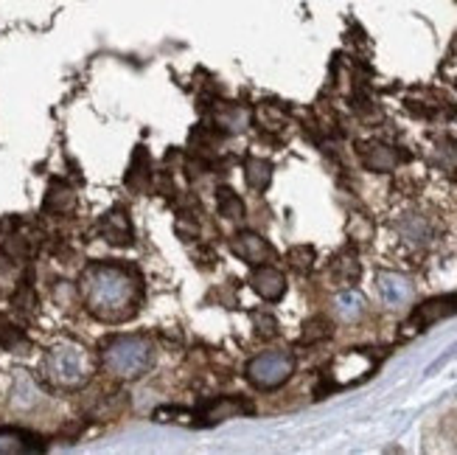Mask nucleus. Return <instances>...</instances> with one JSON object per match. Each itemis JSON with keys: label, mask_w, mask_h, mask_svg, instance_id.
I'll list each match as a JSON object with an SVG mask.
<instances>
[{"label": "nucleus", "mask_w": 457, "mask_h": 455, "mask_svg": "<svg viewBox=\"0 0 457 455\" xmlns=\"http://www.w3.org/2000/svg\"><path fill=\"white\" fill-rule=\"evenodd\" d=\"M230 248H233V253L238 256L242 262H247V265H270L272 259H275V250H272V245L264 240V236H258V233H253V231H242V233H236L233 236V242H230Z\"/></svg>", "instance_id": "nucleus-8"}, {"label": "nucleus", "mask_w": 457, "mask_h": 455, "mask_svg": "<svg viewBox=\"0 0 457 455\" xmlns=\"http://www.w3.org/2000/svg\"><path fill=\"white\" fill-rule=\"evenodd\" d=\"M376 287H379V295L387 307H404L412 299V284L402 273H379Z\"/></svg>", "instance_id": "nucleus-11"}, {"label": "nucleus", "mask_w": 457, "mask_h": 455, "mask_svg": "<svg viewBox=\"0 0 457 455\" xmlns=\"http://www.w3.org/2000/svg\"><path fill=\"white\" fill-rule=\"evenodd\" d=\"M245 181L250 189L264 191L272 181V164L264 161V157H247L245 161Z\"/></svg>", "instance_id": "nucleus-16"}, {"label": "nucleus", "mask_w": 457, "mask_h": 455, "mask_svg": "<svg viewBox=\"0 0 457 455\" xmlns=\"http://www.w3.org/2000/svg\"><path fill=\"white\" fill-rule=\"evenodd\" d=\"M402 233H404V240L412 245H427L429 236H432L424 216H407V220L402 223Z\"/></svg>", "instance_id": "nucleus-22"}, {"label": "nucleus", "mask_w": 457, "mask_h": 455, "mask_svg": "<svg viewBox=\"0 0 457 455\" xmlns=\"http://www.w3.org/2000/svg\"><path fill=\"white\" fill-rule=\"evenodd\" d=\"M373 368H376V360L370 358V354L348 351V354H343V358H337V363H334V374H331L334 385L331 388H345V385L360 383Z\"/></svg>", "instance_id": "nucleus-6"}, {"label": "nucleus", "mask_w": 457, "mask_h": 455, "mask_svg": "<svg viewBox=\"0 0 457 455\" xmlns=\"http://www.w3.org/2000/svg\"><path fill=\"white\" fill-rule=\"evenodd\" d=\"M102 233H104V240L112 245H132V225H129V216L124 211L107 214L104 223H102Z\"/></svg>", "instance_id": "nucleus-14"}, {"label": "nucleus", "mask_w": 457, "mask_h": 455, "mask_svg": "<svg viewBox=\"0 0 457 455\" xmlns=\"http://www.w3.org/2000/svg\"><path fill=\"white\" fill-rule=\"evenodd\" d=\"M362 312H365V299L356 290L348 287L337 295V315H340L343 321H356Z\"/></svg>", "instance_id": "nucleus-17"}, {"label": "nucleus", "mask_w": 457, "mask_h": 455, "mask_svg": "<svg viewBox=\"0 0 457 455\" xmlns=\"http://www.w3.org/2000/svg\"><path fill=\"white\" fill-rule=\"evenodd\" d=\"M253 321H255V329L262 338H275L278 334V321L272 318L270 312H262V315H253Z\"/></svg>", "instance_id": "nucleus-24"}, {"label": "nucleus", "mask_w": 457, "mask_h": 455, "mask_svg": "<svg viewBox=\"0 0 457 455\" xmlns=\"http://www.w3.org/2000/svg\"><path fill=\"white\" fill-rule=\"evenodd\" d=\"M247 124H250V110L230 105V102L216 105V110H213V127L216 130H222L228 135V132H242Z\"/></svg>", "instance_id": "nucleus-13"}, {"label": "nucleus", "mask_w": 457, "mask_h": 455, "mask_svg": "<svg viewBox=\"0 0 457 455\" xmlns=\"http://www.w3.org/2000/svg\"><path fill=\"white\" fill-rule=\"evenodd\" d=\"M245 374L258 391H275L295 374V358L289 351H262L247 363Z\"/></svg>", "instance_id": "nucleus-4"}, {"label": "nucleus", "mask_w": 457, "mask_h": 455, "mask_svg": "<svg viewBox=\"0 0 457 455\" xmlns=\"http://www.w3.org/2000/svg\"><path fill=\"white\" fill-rule=\"evenodd\" d=\"M46 377L56 388H79L90 377V360L82 346L59 343L46 358Z\"/></svg>", "instance_id": "nucleus-3"}, {"label": "nucleus", "mask_w": 457, "mask_h": 455, "mask_svg": "<svg viewBox=\"0 0 457 455\" xmlns=\"http://www.w3.org/2000/svg\"><path fill=\"white\" fill-rule=\"evenodd\" d=\"M331 273H334V279L340 284H345V287L360 282L362 267H360V259H356V253L351 248H345L343 253H337L334 262H331Z\"/></svg>", "instance_id": "nucleus-15"}, {"label": "nucleus", "mask_w": 457, "mask_h": 455, "mask_svg": "<svg viewBox=\"0 0 457 455\" xmlns=\"http://www.w3.org/2000/svg\"><path fill=\"white\" fill-rule=\"evenodd\" d=\"M216 208L225 220H245V203L238 200V194H233L228 186L216 189Z\"/></svg>", "instance_id": "nucleus-19"}, {"label": "nucleus", "mask_w": 457, "mask_h": 455, "mask_svg": "<svg viewBox=\"0 0 457 455\" xmlns=\"http://www.w3.org/2000/svg\"><path fill=\"white\" fill-rule=\"evenodd\" d=\"M152 360L154 349L144 334H115L102 346V366L118 380H141Z\"/></svg>", "instance_id": "nucleus-2"}, {"label": "nucleus", "mask_w": 457, "mask_h": 455, "mask_svg": "<svg viewBox=\"0 0 457 455\" xmlns=\"http://www.w3.org/2000/svg\"><path fill=\"white\" fill-rule=\"evenodd\" d=\"M457 315V292H449V295H435V299H427L424 304L415 307L412 318H410V326L415 329H429L435 324H441L446 318Z\"/></svg>", "instance_id": "nucleus-7"}, {"label": "nucleus", "mask_w": 457, "mask_h": 455, "mask_svg": "<svg viewBox=\"0 0 457 455\" xmlns=\"http://www.w3.org/2000/svg\"><path fill=\"white\" fill-rule=\"evenodd\" d=\"M287 262H289V267L297 270V273H309V270L314 267V262H317V250H314L312 245H295V248H289V253H287Z\"/></svg>", "instance_id": "nucleus-23"}, {"label": "nucleus", "mask_w": 457, "mask_h": 455, "mask_svg": "<svg viewBox=\"0 0 457 455\" xmlns=\"http://www.w3.org/2000/svg\"><path fill=\"white\" fill-rule=\"evenodd\" d=\"M331 338V321L323 318V315H317V318H309L303 324V334H301V343L303 346H312V343H320Z\"/></svg>", "instance_id": "nucleus-21"}, {"label": "nucleus", "mask_w": 457, "mask_h": 455, "mask_svg": "<svg viewBox=\"0 0 457 455\" xmlns=\"http://www.w3.org/2000/svg\"><path fill=\"white\" fill-rule=\"evenodd\" d=\"M253 405L242 397H213L208 402H203L196 410H191V425L194 427H213L222 425L228 419H238V417H250Z\"/></svg>", "instance_id": "nucleus-5"}, {"label": "nucleus", "mask_w": 457, "mask_h": 455, "mask_svg": "<svg viewBox=\"0 0 457 455\" xmlns=\"http://www.w3.org/2000/svg\"><path fill=\"white\" fill-rule=\"evenodd\" d=\"M82 290L87 309L96 318L110 324H121L132 318L137 312V301H141V279H137V273L112 262L93 265L85 273Z\"/></svg>", "instance_id": "nucleus-1"}, {"label": "nucleus", "mask_w": 457, "mask_h": 455, "mask_svg": "<svg viewBox=\"0 0 457 455\" xmlns=\"http://www.w3.org/2000/svg\"><path fill=\"white\" fill-rule=\"evenodd\" d=\"M149 181V155L144 147H137V152L132 155V166L127 172V186L135 189V191H141Z\"/></svg>", "instance_id": "nucleus-18"}, {"label": "nucleus", "mask_w": 457, "mask_h": 455, "mask_svg": "<svg viewBox=\"0 0 457 455\" xmlns=\"http://www.w3.org/2000/svg\"><path fill=\"white\" fill-rule=\"evenodd\" d=\"M360 157H362V166L370 172H393L402 161L399 152L382 141H365L360 147Z\"/></svg>", "instance_id": "nucleus-10"}, {"label": "nucleus", "mask_w": 457, "mask_h": 455, "mask_svg": "<svg viewBox=\"0 0 457 455\" xmlns=\"http://www.w3.org/2000/svg\"><path fill=\"white\" fill-rule=\"evenodd\" d=\"M37 400H39V391H37L34 380L29 377V374H20L14 388H12V405H17V408H34Z\"/></svg>", "instance_id": "nucleus-20"}, {"label": "nucleus", "mask_w": 457, "mask_h": 455, "mask_svg": "<svg viewBox=\"0 0 457 455\" xmlns=\"http://www.w3.org/2000/svg\"><path fill=\"white\" fill-rule=\"evenodd\" d=\"M250 284L270 304L281 301L284 295H287V279H284V273L278 270V267H272V265H255L253 267V275H250Z\"/></svg>", "instance_id": "nucleus-9"}, {"label": "nucleus", "mask_w": 457, "mask_h": 455, "mask_svg": "<svg viewBox=\"0 0 457 455\" xmlns=\"http://www.w3.org/2000/svg\"><path fill=\"white\" fill-rule=\"evenodd\" d=\"M46 450L43 439L34 436L29 430H17V427H0V455H12V452H39Z\"/></svg>", "instance_id": "nucleus-12"}]
</instances>
